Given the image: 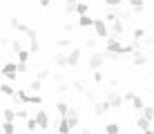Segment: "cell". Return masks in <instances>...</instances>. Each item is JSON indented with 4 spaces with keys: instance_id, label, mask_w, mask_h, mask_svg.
<instances>
[{
    "instance_id": "cell-14",
    "label": "cell",
    "mask_w": 154,
    "mask_h": 134,
    "mask_svg": "<svg viewBox=\"0 0 154 134\" xmlns=\"http://www.w3.org/2000/svg\"><path fill=\"white\" fill-rule=\"evenodd\" d=\"M2 119H5V123H14L18 119V112L11 110V107H2Z\"/></svg>"
},
{
    "instance_id": "cell-2",
    "label": "cell",
    "mask_w": 154,
    "mask_h": 134,
    "mask_svg": "<svg viewBox=\"0 0 154 134\" xmlns=\"http://www.w3.org/2000/svg\"><path fill=\"white\" fill-rule=\"evenodd\" d=\"M123 96H125V103H130V105L134 107L136 112H139V114H141V112H143V110L147 107V105H145V101H143L139 94H134V92H125Z\"/></svg>"
},
{
    "instance_id": "cell-42",
    "label": "cell",
    "mask_w": 154,
    "mask_h": 134,
    "mask_svg": "<svg viewBox=\"0 0 154 134\" xmlns=\"http://www.w3.org/2000/svg\"><path fill=\"white\" fill-rule=\"evenodd\" d=\"M105 56H107V61H121L123 56H119V54H109V51H105Z\"/></svg>"
},
{
    "instance_id": "cell-1",
    "label": "cell",
    "mask_w": 154,
    "mask_h": 134,
    "mask_svg": "<svg viewBox=\"0 0 154 134\" xmlns=\"http://www.w3.org/2000/svg\"><path fill=\"white\" fill-rule=\"evenodd\" d=\"M94 34L98 36V38H112V31H109V25H107V20L105 18H96L94 20Z\"/></svg>"
},
{
    "instance_id": "cell-33",
    "label": "cell",
    "mask_w": 154,
    "mask_h": 134,
    "mask_svg": "<svg viewBox=\"0 0 154 134\" xmlns=\"http://www.w3.org/2000/svg\"><path fill=\"white\" fill-rule=\"evenodd\" d=\"M76 25H78V23H74V20H65V23H63V31H65V34H72Z\"/></svg>"
},
{
    "instance_id": "cell-36",
    "label": "cell",
    "mask_w": 154,
    "mask_h": 134,
    "mask_svg": "<svg viewBox=\"0 0 154 134\" xmlns=\"http://www.w3.org/2000/svg\"><path fill=\"white\" fill-rule=\"evenodd\" d=\"M42 103V96L40 94H29V103L27 105H40Z\"/></svg>"
},
{
    "instance_id": "cell-26",
    "label": "cell",
    "mask_w": 154,
    "mask_h": 134,
    "mask_svg": "<svg viewBox=\"0 0 154 134\" xmlns=\"http://www.w3.org/2000/svg\"><path fill=\"white\" fill-rule=\"evenodd\" d=\"M0 89H2V96H11V98L16 96V92H18V89H14L9 83H2V87H0Z\"/></svg>"
},
{
    "instance_id": "cell-18",
    "label": "cell",
    "mask_w": 154,
    "mask_h": 134,
    "mask_svg": "<svg viewBox=\"0 0 154 134\" xmlns=\"http://www.w3.org/2000/svg\"><path fill=\"white\" fill-rule=\"evenodd\" d=\"M14 101H16V103L27 105V103H29V92H27V89H18V92H16V96H14Z\"/></svg>"
},
{
    "instance_id": "cell-20",
    "label": "cell",
    "mask_w": 154,
    "mask_h": 134,
    "mask_svg": "<svg viewBox=\"0 0 154 134\" xmlns=\"http://www.w3.org/2000/svg\"><path fill=\"white\" fill-rule=\"evenodd\" d=\"M152 121H147L145 116H139V119H136V127H139L141 132H147V130H152Z\"/></svg>"
},
{
    "instance_id": "cell-11",
    "label": "cell",
    "mask_w": 154,
    "mask_h": 134,
    "mask_svg": "<svg viewBox=\"0 0 154 134\" xmlns=\"http://www.w3.org/2000/svg\"><path fill=\"white\" fill-rule=\"evenodd\" d=\"M65 119H67V123L72 125V130H74V127H78V123H81V116H78V110H76V107H69V112H67Z\"/></svg>"
},
{
    "instance_id": "cell-40",
    "label": "cell",
    "mask_w": 154,
    "mask_h": 134,
    "mask_svg": "<svg viewBox=\"0 0 154 134\" xmlns=\"http://www.w3.org/2000/svg\"><path fill=\"white\" fill-rule=\"evenodd\" d=\"M18 72L20 74H27L29 72V63H18Z\"/></svg>"
},
{
    "instance_id": "cell-35",
    "label": "cell",
    "mask_w": 154,
    "mask_h": 134,
    "mask_svg": "<svg viewBox=\"0 0 154 134\" xmlns=\"http://www.w3.org/2000/svg\"><path fill=\"white\" fill-rule=\"evenodd\" d=\"M29 56H31V51L29 49H23L18 54V63H29Z\"/></svg>"
},
{
    "instance_id": "cell-3",
    "label": "cell",
    "mask_w": 154,
    "mask_h": 134,
    "mask_svg": "<svg viewBox=\"0 0 154 134\" xmlns=\"http://www.w3.org/2000/svg\"><path fill=\"white\" fill-rule=\"evenodd\" d=\"M105 61H107V56H105V51H92L89 54V69H94V72H98L100 67L105 65Z\"/></svg>"
},
{
    "instance_id": "cell-37",
    "label": "cell",
    "mask_w": 154,
    "mask_h": 134,
    "mask_svg": "<svg viewBox=\"0 0 154 134\" xmlns=\"http://www.w3.org/2000/svg\"><path fill=\"white\" fill-rule=\"evenodd\" d=\"M11 38H14V36H2V38H0V47H2V51L7 49V47H11Z\"/></svg>"
},
{
    "instance_id": "cell-21",
    "label": "cell",
    "mask_w": 154,
    "mask_h": 134,
    "mask_svg": "<svg viewBox=\"0 0 154 134\" xmlns=\"http://www.w3.org/2000/svg\"><path fill=\"white\" fill-rule=\"evenodd\" d=\"M74 45V38L72 36H65V38H58L56 40V47L58 49H67V47H72Z\"/></svg>"
},
{
    "instance_id": "cell-48",
    "label": "cell",
    "mask_w": 154,
    "mask_h": 134,
    "mask_svg": "<svg viewBox=\"0 0 154 134\" xmlns=\"http://www.w3.org/2000/svg\"><path fill=\"white\" fill-rule=\"evenodd\" d=\"M54 134H58V132H54Z\"/></svg>"
},
{
    "instance_id": "cell-31",
    "label": "cell",
    "mask_w": 154,
    "mask_h": 134,
    "mask_svg": "<svg viewBox=\"0 0 154 134\" xmlns=\"http://www.w3.org/2000/svg\"><path fill=\"white\" fill-rule=\"evenodd\" d=\"M105 132H107V134H119L121 125H119V123H107V125H105Z\"/></svg>"
},
{
    "instance_id": "cell-19",
    "label": "cell",
    "mask_w": 154,
    "mask_h": 134,
    "mask_svg": "<svg viewBox=\"0 0 154 134\" xmlns=\"http://www.w3.org/2000/svg\"><path fill=\"white\" fill-rule=\"evenodd\" d=\"M94 20L96 18H92V16H81V18H76V23H78V27L87 29V27H94Z\"/></svg>"
},
{
    "instance_id": "cell-9",
    "label": "cell",
    "mask_w": 154,
    "mask_h": 134,
    "mask_svg": "<svg viewBox=\"0 0 154 134\" xmlns=\"http://www.w3.org/2000/svg\"><path fill=\"white\" fill-rule=\"evenodd\" d=\"M67 61H69V67H76L81 63V47H72L67 51Z\"/></svg>"
},
{
    "instance_id": "cell-22",
    "label": "cell",
    "mask_w": 154,
    "mask_h": 134,
    "mask_svg": "<svg viewBox=\"0 0 154 134\" xmlns=\"http://www.w3.org/2000/svg\"><path fill=\"white\" fill-rule=\"evenodd\" d=\"M23 49H25V47H23V40H20L18 36H14V38H11V51L16 54V56H18V54L23 51Z\"/></svg>"
},
{
    "instance_id": "cell-28",
    "label": "cell",
    "mask_w": 154,
    "mask_h": 134,
    "mask_svg": "<svg viewBox=\"0 0 154 134\" xmlns=\"http://www.w3.org/2000/svg\"><path fill=\"white\" fill-rule=\"evenodd\" d=\"M36 78H40V80H47V78H54V72L51 69H47V67H42L40 72H38V76Z\"/></svg>"
},
{
    "instance_id": "cell-47",
    "label": "cell",
    "mask_w": 154,
    "mask_h": 134,
    "mask_svg": "<svg viewBox=\"0 0 154 134\" xmlns=\"http://www.w3.org/2000/svg\"><path fill=\"white\" fill-rule=\"evenodd\" d=\"M145 134H154V130H147V132H145Z\"/></svg>"
},
{
    "instance_id": "cell-45",
    "label": "cell",
    "mask_w": 154,
    "mask_h": 134,
    "mask_svg": "<svg viewBox=\"0 0 154 134\" xmlns=\"http://www.w3.org/2000/svg\"><path fill=\"white\" fill-rule=\"evenodd\" d=\"M81 134H92V130H89V127H83V130H81Z\"/></svg>"
},
{
    "instance_id": "cell-6",
    "label": "cell",
    "mask_w": 154,
    "mask_h": 134,
    "mask_svg": "<svg viewBox=\"0 0 154 134\" xmlns=\"http://www.w3.org/2000/svg\"><path fill=\"white\" fill-rule=\"evenodd\" d=\"M105 101L112 105V110H121V107L125 105V96H123V94H119V92H109Z\"/></svg>"
},
{
    "instance_id": "cell-44",
    "label": "cell",
    "mask_w": 154,
    "mask_h": 134,
    "mask_svg": "<svg viewBox=\"0 0 154 134\" xmlns=\"http://www.w3.org/2000/svg\"><path fill=\"white\" fill-rule=\"evenodd\" d=\"M56 89H58V92H67V89H69V85H65V83H60V85H58V87H56Z\"/></svg>"
},
{
    "instance_id": "cell-10",
    "label": "cell",
    "mask_w": 154,
    "mask_h": 134,
    "mask_svg": "<svg viewBox=\"0 0 154 134\" xmlns=\"http://www.w3.org/2000/svg\"><path fill=\"white\" fill-rule=\"evenodd\" d=\"M34 116H36V121H38V127H40V130H47V127H49V114H47L45 110H38Z\"/></svg>"
},
{
    "instance_id": "cell-43",
    "label": "cell",
    "mask_w": 154,
    "mask_h": 134,
    "mask_svg": "<svg viewBox=\"0 0 154 134\" xmlns=\"http://www.w3.org/2000/svg\"><path fill=\"white\" fill-rule=\"evenodd\" d=\"M63 78H65V76H63V74H60V72H56V74H54V80H56V83H58V85H60V83H63Z\"/></svg>"
},
{
    "instance_id": "cell-7",
    "label": "cell",
    "mask_w": 154,
    "mask_h": 134,
    "mask_svg": "<svg viewBox=\"0 0 154 134\" xmlns=\"http://www.w3.org/2000/svg\"><path fill=\"white\" fill-rule=\"evenodd\" d=\"M109 110H112V105H109L107 101H94V105H92V114L94 116H105Z\"/></svg>"
},
{
    "instance_id": "cell-34",
    "label": "cell",
    "mask_w": 154,
    "mask_h": 134,
    "mask_svg": "<svg viewBox=\"0 0 154 134\" xmlns=\"http://www.w3.org/2000/svg\"><path fill=\"white\" fill-rule=\"evenodd\" d=\"M2 134H16V125H14V123H5L2 121Z\"/></svg>"
},
{
    "instance_id": "cell-30",
    "label": "cell",
    "mask_w": 154,
    "mask_h": 134,
    "mask_svg": "<svg viewBox=\"0 0 154 134\" xmlns=\"http://www.w3.org/2000/svg\"><path fill=\"white\" fill-rule=\"evenodd\" d=\"M76 5H78V2H74V0H67V2H65V14H67V16L76 14Z\"/></svg>"
},
{
    "instance_id": "cell-32",
    "label": "cell",
    "mask_w": 154,
    "mask_h": 134,
    "mask_svg": "<svg viewBox=\"0 0 154 134\" xmlns=\"http://www.w3.org/2000/svg\"><path fill=\"white\" fill-rule=\"evenodd\" d=\"M25 125H27V130H29V132H36V130H40V127H38V121H36V116H31V119H29L27 123H25Z\"/></svg>"
},
{
    "instance_id": "cell-46",
    "label": "cell",
    "mask_w": 154,
    "mask_h": 134,
    "mask_svg": "<svg viewBox=\"0 0 154 134\" xmlns=\"http://www.w3.org/2000/svg\"><path fill=\"white\" fill-rule=\"evenodd\" d=\"M150 45H152V47H154V36H152V38H150Z\"/></svg>"
},
{
    "instance_id": "cell-29",
    "label": "cell",
    "mask_w": 154,
    "mask_h": 134,
    "mask_svg": "<svg viewBox=\"0 0 154 134\" xmlns=\"http://www.w3.org/2000/svg\"><path fill=\"white\" fill-rule=\"evenodd\" d=\"M143 38H145V29H143V27H136L134 34H132V40H141L143 42Z\"/></svg>"
},
{
    "instance_id": "cell-25",
    "label": "cell",
    "mask_w": 154,
    "mask_h": 134,
    "mask_svg": "<svg viewBox=\"0 0 154 134\" xmlns=\"http://www.w3.org/2000/svg\"><path fill=\"white\" fill-rule=\"evenodd\" d=\"M76 16H78V18H81V16H89V5L78 2V5H76Z\"/></svg>"
},
{
    "instance_id": "cell-16",
    "label": "cell",
    "mask_w": 154,
    "mask_h": 134,
    "mask_svg": "<svg viewBox=\"0 0 154 134\" xmlns=\"http://www.w3.org/2000/svg\"><path fill=\"white\" fill-rule=\"evenodd\" d=\"M56 132H58V134H72V125L67 123V119H60V121H58Z\"/></svg>"
},
{
    "instance_id": "cell-15",
    "label": "cell",
    "mask_w": 154,
    "mask_h": 134,
    "mask_svg": "<svg viewBox=\"0 0 154 134\" xmlns=\"http://www.w3.org/2000/svg\"><path fill=\"white\" fill-rule=\"evenodd\" d=\"M109 31H112V36H116V38H119V36L125 31V23H123V20H116V23L109 25Z\"/></svg>"
},
{
    "instance_id": "cell-39",
    "label": "cell",
    "mask_w": 154,
    "mask_h": 134,
    "mask_svg": "<svg viewBox=\"0 0 154 134\" xmlns=\"http://www.w3.org/2000/svg\"><path fill=\"white\" fill-rule=\"evenodd\" d=\"M85 47H89L92 51H96V40H94V38H87V40H85Z\"/></svg>"
},
{
    "instance_id": "cell-23",
    "label": "cell",
    "mask_w": 154,
    "mask_h": 134,
    "mask_svg": "<svg viewBox=\"0 0 154 134\" xmlns=\"http://www.w3.org/2000/svg\"><path fill=\"white\" fill-rule=\"evenodd\" d=\"M69 107H72V105L63 103V101H58V103H56V110H58V114H60V119H65V116H67V112H69Z\"/></svg>"
},
{
    "instance_id": "cell-41",
    "label": "cell",
    "mask_w": 154,
    "mask_h": 134,
    "mask_svg": "<svg viewBox=\"0 0 154 134\" xmlns=\"http://www.w3.org/2000/svg\"><path fill=\"white\" fill-rule=\"evenodd\" d=\"M92 78H94V83H100V80H103L105 76H103V72H94V74H92Z\"/></svg>"
},
{
    "instance_id": "cell-8",
    "label": "cell",
    "mask_w": 154,
    "mask_h": 134,
    "mask_svg": "<svg viewBox=\"0 0 154 134\" xmlns=\"http://www.w3.org/2000/svg\"><path fill=\"white\" fill-rule=\"evenodd\" d=\"M25 38L29 40V51H31V54L40 49V42H38V31H36V29H29V34L25 36Z\"/></svg>"
},
{
    "instance_id": "cell-5",
    "label": "cell",
    "mask_w": 154,
    "mask_h": 134,
    "mask_svg": "<svg viewBox=\"0 0 154 134\" xmlns=\"http://www.w3.org/2000/svg\"><path fill=\"white\" fill-rule=\"evenodd\" d=\"M9 27H11V29L16 31V34H25V36H27V34H29V29H31V27H29L27 23L18 20L16 16H11V18H9Z\"/></svg>"
},
{
    "instance_id": "cell-38",
    "label": "cell",
    "mask_w": 154,
    "mask_h": 134,
    "mask_svg": "<svg viewBox=\"0 0 154 134\" xmlns=\"http://www.w3.org/2000/svg\"><path fill=\"white\" fill-rule=\"evenodd\" d=\"M16 112H18V121H29V119H31L27 110H16Z\"/></svg>"
},
{
    "instance_id": "cell-4",
    "label": "cell",
    "mask_w": 154,
    "mask_h": 134,
    "mask_svg": "<svg viewBox=\"0 0 154 134\" xmlns=\"http://www.w3.org/2000/svg\"><path fill=\"white\" fill-rule=\"evenodd\" d=\"M2 76L7 78V80H16V78L20 76L18 63H5V65H2Z\"/></svg>"
},
{
    "instance_id": "cell-17",
    "label": "cell",
    "mask_w": 154,
    "mask_h": 134,
    "mask_svg": "<svg viewBox=\"0 0 154 134\" xmlns=\"http://www.w3.org/2000/svg\"><path fill=\"white\" fill-rule=\"evenodd\" d=\"M74 89H76L78 94H83L85 98H89V101H94V96H92V92H87V89H85V85L81 83V80H74Z\"/></svg>"
},
{
    "instance_id": "cell-13",
    "label": "cell",
    "mask_w": 154,
    "mask_h": 134,
    "mask_svg": "<svg viewBox=\"0 0 154 134\" xmlns=\"http://www.w3.org/2000/svg\"><path fill=\"white\" fill-rule=\"evenodd\" d=\"M54 63H56V67H69L67 51H56V54H54Z\"/></svg>"
},
{
    "instance_id": "cell-27",
    "label": "cell",
    "mask_w": 154,
    "mask_h": 134,
    "mask_svg": "<svg viewBox=\"0 0 154 134\" xmlns=\"http://www.w3.org/2000/svg\"><path fill=\"white\" fill-rule=\"evenodd\" d=\"M127 7L132 9V11H143V9H145V2H136V0H130V2H127Z\"/></svg>"
},
{
    "instance_id": "cell-12",
    "label": "cell",
    "mask_w": 154,
    "mask_h": 134,
    "mask_svg": "<svg viewBox=\"0 0 154 134\" xmlns=\"http://www.w3.org/2000/svg\"><path fill=\"white\" fill-rule=\"evenodd\" d=\"M130 61H132V65H134V67H143L147 63V56H145V51H134V56H132Z\"/></svg>"
},
{
    "instance_id": "cell-24",
    "label": "cell",
    "mask_w": 154,
    "mask_h": 134,
    "mask_svg": "<svg viewBox=\"0 0 154 134\" xmlns=\"http://www.w3.org/2000/svg\"><path fill=\"white\" fill-rule=\"evenodd\" d=\"M29 92H34V94H38L40 92V89H42V80L40 78H34V80H31V83H29Z\"/></svg>"
}]
</instances>
